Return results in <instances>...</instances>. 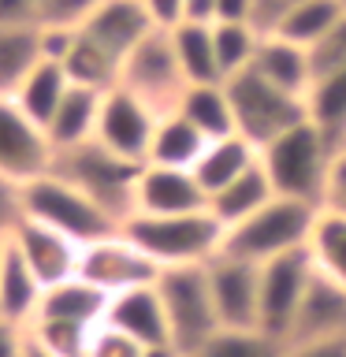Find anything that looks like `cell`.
<instances>
[{
    "instance_id": "6da1fadb",
    "label": "cell",
    "mask_w": 346,
    "mask_h": 357,
    "mask_svg": "<svg viewBox=\"0 0 346 357\" xmlns=\"http://www.w3.org/2000/svg\"><path fill=\"white\" fill-rule=\"evenodd\" d=\"M123 234L160 268H190L209 264L220 257L223 223L212 216V208L197 212H172V216H130L123 223Z\"/></svg>"
},
{
    "instance_id": "7a4b0ae2",
    "label": "cell",
    "mask_w": 346,
    "mask_h": 357,
    "mask_svg": "<svg viewBox=\"0 0 346 357\" xmlns=\"http://www.w3.org/2000/svg\"><path fill=\"white\" fill-rule=\"evenodd\" d=\"M335 145L313 119L294 123L279 138H272L261 149V164L272 178L279 197L309 201L324 208V190H328V172L335 160Z\"/></svg>"
},
{
    "instance_id": "3957f363",
    "label": "cell",
    "mask_w": 346,
    "mask_h": 357,
    "mask_svg": "<svg viewBox=\"0 0 346 357\" xmlns=\"http://www.w3.org/2000/svg\"><path fill=\"white\" fill-rule=\"evenodd\" d=\"M320 205H309V201H294V197H272L264 208H257L253 216L239 220L234 227L223 231V257H234V261L246 264H268L283 253L306 250L313 223H317Z\"/></svg>"
},
{
    "instance_id": "277c9868",
    "label": "cell",
    "mask_w": 346,
    "mask_h": 357,
    "mask_svg": "<svg viewBox=\"0 0 346 357\" xmlns=\"http://www.w3.org/2000/svg\"><path fill=\"white\" fill-rule=\"evenodd\" d=\"M22 216L45 223V227L67 234L78 245L100 242L108 234H116L123 223L116 216H108L89 194H82L75 183H67L63 175H41L33 183L22 186Z\"/></svg>"
},
{
    "instance_id": "5b68a950",
    "label": "cell",
    "mask_w": 346,
    "mask_h": 357,
    "mask_svg": "<svg viewBox=\"0 0 346 357\" xmlns=\"http://www.w3.org/2000/svg\"><path fill=\"white\" fill-rule=\"evenodd\" d=\"M138 160L105 149L100 142H86L78 149L56 153V175H63L67 183H75L82 194H89L108 216H116L119 223H127L134 216V194H138Z\"/></svg>"
},
{
    "instance_id": "8992f818",
    "label": "cell",
    "mask_w": 346,
    "mask_h": 357,
    "mask_svg": "<svg viewBox=\"0 0 346 357\" xmlns=\"http://www.w3.org/2000/svg\"><path fill=\"white\" fill-rule=\"evenodd\" d=\"M156 290H160L175 350L183 357H194L220 331V317L209 290V264L164 268L160 279H156Z\"/></svg>"
},
{
    "instance_id": "52a82bcc",
    "label": "cell",
    "mask_w": 346,
    "mask_h": 357,
    "mask_svg": "<svg viewBox=\"0 0 346 357\" xmlns=\"http://www.w3.org/2000/svg\"><path fill=\"white\" fill-rule=\"evenodd\" d=\"M231 97V112H234V130L246 142H253L257 149H264L272 138H279L283 130H290L294 123L309 119L306 116V97H294L287 89H279L272 82H264L261 75L242 71L234 78H223Z\"/></svg>"
},
{
    "instance_id": "ba28073f",
    "label": "cell",
    "mask_w": 346,
    "mask_h": 357,
    "mask_svg": "<svg viewBox=\"0 0 346 357\" xmlns=\"http://www.w3.org/2000/svg\"><path fill=\"white\" fill-rule=\"evenodd\" d=\"M119 86L130 89L134 97H142L145 105H153L156 112H172L179 105V97L186 93V75H183V67H179L172 33L153 30L149 38L123 60Z\"/></svg>"
},
{
    "instance_id": "9c48e42d",
    "label": "cell",
    "mask_w": 346,
    "mask_h": 357,
    "mask_svg": "<svg viewBox=\"0 0 346 357\" xmlns=\"http://www.w3.org/2000/svg\"><path fill=\"white\" fill-rule=\"evenodd\" d=\"M56 167V145L38 119H30L11 97H0V178L27 186Z\"/></svg>"
},
{
    "instance_id": "30bf717a",
    "label": "cell",
    "mask_w": 346,
    "mask_h": 357,
    "mask_svg": "<svg viewBox=\"0 0 346 357\" xmlns=\"http://www.w3.org/2000/svg\"><path fill=\"white\" fill-rule=\"evenodd\" d=\"M78 275L112 298V294H123V290L156 283V279H160V268H156L119 227L116 234H108V238L82 245Z\"/></svg>"
},
{
    "instance_id": "8fae6325",
    "label": "cell",
    "mask_w": 346,
    "mask_h": 357,
    "mask_svg": "<svg viewBox=\"0 0 346 357\" xmlns=\"http://www.w3.org/2000/svg\"><path fill=\"white\" fill-rule=\"evenodd\" d=\"M313 275V257L309 250H294L283 253L276 261L261 264V312H257V328L276 335V339H290V328H294L301 294L309 287Z\"/></svg>"
},
{
    "instance_id": "7c38bea8",
    "label": "cell",
    "mask_w": 346,
    "mask_h": 357,
    "mask_svg": "<svg viewBox=\"0 0 346 357\" xmlns=\"http://www.w3.org/2000/svg\"><path fill=\"white\" fill-rule=\"evenodd\" d=\"M164 112H156L153 105H145L142 97H134L130 89H108L105 100H100V119H97V138L105 149L127 156V160H138L145 164L149 156V145H153V130H156V119Z\"/></svg>"
},
{
    "instance_id": "4fadbf2b",
    "label": "cell",
    "mask_w": 346,
    "mask_h": 357,
    "mask_svg": "<svg viewBox=\"0 0 346 357\" xmlns=\"http://www.w3.org/2000/svg\"><path fill=\"white\" fill-rule=\"evenodd\" d=\"M209 290L220 328H257V312H261V268L257 264L220 253L216 261H209Z\"/></svg>"
},
{
    "instance_id": "5bb4252c",
    "label": "cell",
    "mask_w": 346,
    "mask_h": 357,
    "mask_svg": "<svg viewBox=\"0 0 346 357\" xmlns=\"http://www.w3.org/2000/svg\"><path fill=\"white\" fill-rule=\"evenodd\" d=\"M8 238L22 253V261L30 264V272L41 279L45 290L56 287V283H63V279H75L78 275V257H82V245L71 242L67 234L45 227V223L30 220V216H22Z\"/></svg>"
},
{
    "instance_id": "9a60e30c",
    "label": "cell",
    "mask_w": 346,
    "mask_h": 357,
    "mask_svg": "<svg viewBox=\"0 0 346 357\" xmlns=\"http://www.w3.org/2000/svg\"><path fill=\"white\" fill-rule=\"evenodd\" d=\"M209 208V194L201 190L190 167H164L145 164L134 194V216H172V212H197Z\"/></svg>"
},
{
    "instance_id": "2e32d148",
    "label": "cell",
    "mask_w": 346,
    "mask_h": 357,
    "mask_svg": "<svg viewBox=\"0 0 346 357\" xmlns=\"http://www.w3.org/2000/svg\"><path fill=\"white\" fill-rule=\"evenodd\" d=\"M78 30L123 63L156 26H153L149 11L142 8V0H100Z\"/></svg>"
},
{
    "instance_id": "e0dca14e",
    "label": "cell",
    "mask_w": 346,
    "mask_h": 357,
    "mask_svg": "<svg viewBox=\"0 0 346 357\" xmlns=\"http://www.w3.org/2000/svg\"><path fill=\"white\" fill-rule=\"evenodd\" d=\"M335 335H346V287L335 283L331 275H324L317 264H313L309 287L301 294L294 328H290V342H313V339H335Z\"/></svg>"
},
{
    "instance_id": "ac0fdd59",
    "label": "cell",
    "mask_w": 346,
    "mask_h": 357,
    "mask_svg": "<svg viewBox=\"0 0 346 357\" xmlns=\"http://www.w3.org/2000/svg\"><path fill=\"white\" fill-rule=\"evenodd\" d=\"M105 324L119 328L123 335H130L134 342L145 346V350H149V346L172 342V331H167V312H164V301H160V290H156V283L123 290V294H112ZM172 346H175V342H172Z\"/></svg>"
},
{
    "instance_id": "d6986e66",
    "label": "cell",
    "mask_w": 346,
    "mask_h": 357,
    "mask_svg": "<svg viewBox=\"0 0 346 357\" xmlns=\"http://www.w3.org/2000/svg\"><path fill=\"white\" fill-rule=\"evenodd\" d=\"M108 294L97 290L93 283H86L82 275L75 279H63L45 290L41 305H38V317L33 320H56V324H78V328H100L108 317ZM30 320V324H33Z\"/></svg>"
},
{
    "instance_id": "ffe728a7",
    "label": "cell",
    "mask_w": 346,
    "mask_h": 357,
    "mask_svg": "<svg viewBox=\"0 0 346 357\" xmlns=\"http://www.w3.org/2000/svg\"><path fill=\"white\" fill-rule=\"evenodd\" d=\"M253 71L261 75L264 82L287 89V93L309 97V86H313L309 49L279 38V33H264L261 38V49H257V56H253Z\"/></svg>"
},
{
    "instance_id": "44dd1931",
    "label": "cell",
    "mask_w": 346,
    "mask_h": 357,
    "mask_svg": "<svg viewBox=\"0 0 346 357\" xmlns=\"http://www.w3.org/2000/svg\"><path fill=\"white\" fill-rule=\"evenodd\" d=\"M100 100H105V93L100 89H89V86H75L63 93L60 108L52 112L49 119V138L56 145V153L63 149H78V145L93 142L97 138V119H100Z\"/></svg>"
},
{
    "instance_id": "7402d4cb",
    "label": "cell",
    "mask_w": 346,
    "mask_h": 357,
    "mask_svg": "<svg viewBox=\"0 0 346 357\" xmlns=\"http://www.w3.org/2000/svg\"><path fill=\"white\" fill-rule=\"evenodd\" d=\"M257 160H261V149L253 142H246L242 134H223V138H212L205 145V153L194 164V175H197L201 190L212 197L227 183H234L242 172H250Z\"/></svg>"
},
{
    "instance_id": "603a6c76",
    "label": "cell",
    "mask_w": 346,
    "mask_h": 357,
    "mask_svg": "<svg viewBox=\"0 0 346 357\" xmlns=\"http://www.w3.org/2000/svg\"><path fill=\"white\" fill-rule=\"evenodd\" d=\"M41 298H45L41 279L30 272V264L22 261V253L8 238L4 268H0V317L11 320V324H22V328H30V320L38 317Z\"/></svg>"
},
{
    "instance_id": "cb8c5ba5",
    "label": "cell",
    "mask_w": 346,
    "mask_h": 357,
    "mask_svg": "<svg viewBox=\"0 0 346 357\" xmlns=\"http://www.w3.org/2000/svg\"><path fill=\"white\" fill-rule=\"evenodd\" d=\"M45 60V26H0V97H11L33 67Z\"/></svg>"
},
{
    "instance_id": "d4e9b609",
    "label": "cell",
    "mask_w": 346,
    "mask_h": 357,
    "mask_svg": "<svg viewBox=\"0 0 346 357\" xmlns=\"http://www.w3.org/2000/svg\"><path fill=\"white\" fill-rule=\"evenodd\" d=\"M209 138L201 134L194 123H190L183 112H164L156 119V130H153V145H149V156L145 164H164V167H190L194 172L197 156L205 153Z\"/></svg>"
},
{
    "instance_id": "484cf974",
    "label": "cell",
    "mask_w": 346,
    "mask_h": 357,
    "mask_svg": "<svg viewBox=\"0 0 346 357\" xmlns=\"http://www.w3.org/2000/svg\"><path fill=\"white\" fill-rule=\"evenodd\" d=\"M272 197H276V186H272V178H268L264 164L257 160L250 172H242L234 183L223 186L220 194H212V197H209V208H212V216L223 223V231H227V227H234L239 220L253 216L257 208H264Z\"/></svg>"
},
{
    "instance_id": "4316f807",
    "label": "cell",
    "mask_w": 346,
    "mask_h": 357,
    "mask_svg": "<svg viewBox=\"0 0 346 357\" xmlns=\"http://www.w3.org/2000/svg\"><path fill=\"white\" fill-rule=\"evenodd\" d=\"M71 89V78H67V71L56 60H45L33 67V71L22 78V86L11 93V100L27 112L30 119H38L41 127H49V119H52V112L60 108V100H63V93Z\"/></svg>"
},
{
    "instance_id": "83f0119b",
    "label": "cell",
    "mask_w": 346,
    "mask_h": 357,
    "mask_svg": "<svg viewBox=\"0 0 346 357\" xmlns=\"http://www.w3.org/2000/svg\"><path fill=\"white\" fill-rule=\"evenodd\" d=\"M175 112L194 123L205 138H223V134H239L234 130V112H231V97L223 82H205V86H186V93L179 97Z\"/></svg>"
},
{
    "instance_id": "f1b7e54d",
    "label": "cell",
    "mask_w": 346,
    "mask_h": 357,
    "mask_svg": "<svg viewBox=\"0 0 346 357\" xmlns=\"http://www.w3.org/2000/svg\"><path fill=\"white\" fill-rule=\"evenodd\" d=\"M172 33L179 67L186 75V86H205V82H223L220 60H216V38L212 26H197V22H179Z\"/></svg>"
},
{
    "instance_id": "f546056e",
    "label": "cell",
    "mask_w": 346,
    "mask_h": 357,
    "mask_svg": "<svg viewBox=\"0 0 346 357\" xmlns=\"http://www.w3.org/2000/svg\"><path fill=\"white\" fill-rule=\"evenodd\" d=\"M306 116L335 145H346V67H335V71L313 78L306 97Z\"/></svg>"
},
{
    "instance_id": "4dcf8cb0",
    "label": "cell",
    "mask_w": 346,
    "mask_h": 357,
    "mask_svg": "<svg viewBox=\"0 0 346 357\" xmlns=\"http://www.w3.org/2000/svg\"><path fill=\"white\" fill-rule=\"evenodd\" d=\"M306 250L324 275H331L335 283L346 287V212L320 208Z\"/></svg>"
},
{
    "instance_id": "1f68e13d",
    "label": "cell",
    "mask_w": 346,
    "mask_h": 357,
    "mask_svg": "<svg viewBox=\"0 0 346 357\" xmlns=\"http://www.w3.org/2000/svg\"><path fill=\"white\" fill-rule=\"evenodd\" d=\"M343 15H346V4H343V0H301V4L290 11V15L279 22L272 33H279V38L301 45V49H313V45H317Z\"/></svg>"
},
{
    "instance_id": "d6a6232c",
    "label": "cell",
    "mask_w": 346,
    "mask_h": 357,
    "mask_svg": "<svg viewBox=\"0 0 346 357\" xmlns=\"http://www.w3.org/2000/svg\"><path fill=\"white\" fill-rule=\"evenodd\" d=\"M194 357H287V342L261 328H220Z\"/></svg>"
},
{
    "instance_id": "836d02e7",
    "label": "cell",
    "mask_w": 346,
    "mask_h": 357,
    "mask_svg": "<svg viewBox=\"0 0 346 357\" xmlns=\"http://www.w3.org/2000/svg\"><path fill=\"white\" fill-rule=\"evenodd\" d=\"M212 38H216V60H220V75L234 78L253 67V56L261 49L264 33L253 26V22H216L212 26Z\"/></svg>"
},
{
    "instance_id": "e575fe53",
    "label": "cell",
    "mask_w": 346,
    "mask_h": 357,
    "mask_svg": "<svg viewBox=\"0 0 346 357\" xmlns=\"http://www.w3.org/2000/svg\"><path fill=\"white\" fill-rule=\"evenodd\" d=\"M100 0H38V22L52 30H75Z\"/></svg>"
},
{
    "instance_id": "d590c367",
    "label": "cell",
    "mask_w": 346,
    "mask_h": 357,
    "mask_svg": "<svg viewBox=\"0 0 346 357\" xmlns=\"http://www.w3.org/2000/svg\"><path fill=\"white\" fill-rule=\"evenodd\" d=\"M309 63H313V78L328 75L335 67H346V15L309 49Z\"/></svg>"
},
{
    "instance_id": "8d00e7d4",
    "label": "cell",
    "mask_w": 346,
    "mask_h": 357,
    "mask_svg": "<svg viewBox=\"0 0 346 357\" xmlns=\"http://www.w3.org/2000/svg\"><path fill=\"white\" fill-rule=\"evenodd\" d=\"M86 357H145V346L134 342L130 335H123L119 328H112V324H100L89 339Z\"/></svg>"
},
{
    "instance_id": "74e56055",
    "label": "cell",
    "mask_w": 346,
    "mask_h": 357,
    "mask_svg": "<svg viewBox=\"0 0 346 357\" xmlns=\"http://www.w3.org/2000/svg\"><path fill=\"white\" fill-rule=\"evenodd\" d=\"M324 208L346 212V145L335 149V160L328 172V190H324Z\"/></svg>"
},
{
    "instance_id": "f35d334b",
    "label": "cell",
    "mask_w": 346,
    "mask_h": 357,
    "mask_svg": "<svg viewBox=\"0 0 346 357\" xmlns=\"http://www.w3.org/2000/svg\"><path fill=\"white\" fill-rule=\"evenodd\" d=\"M301 0H253V26L261 33H272Z\"/></svg>"
},
{
    "instance_id": "ab89813d",
    "label": "cell",
    "mask_w": 346,
    "mask_h": 357,
    "mask_svg": "<svg viewBox=\"0 0 346 357\" xmlns=\"http://www.w3.org/2000/svg\"><path fill=\"white\" fill-rule=\"evenodd\" d=\"M22 220V190L11 186L8 178H0V238H8Z\"/></svg>"
},
{
    "instance_id": "60d3db41",
    "label": "cell",
    "mask_w": 346,
    "mask_h": 357,
    "mask_svg": "<svg viewBox=\"0 0 346 357\" xmlns=\"http://www.w3.org/2000/svg\"><path fill=\"white\" fill-rule=\"evenodd\" d=\"M287 357H346V335H335V339H313V342H290Z\"/></svg>"
},
{
    "instance_id": "b9f144b4",
    "label": "cell",
    "mask_w": 346,
    "mask_h": 357,
    "mask_svg": "<svg viewBox=\"0 0 346 357\" xmlns=\"http://www.w3.org/2000/svg\"><path fill=\"white\" fill-rule=\"evenodd\" d=\"M142 8L149 11V19H153L156 30H175L179 22H183L186 0H142Z\"/></svg>"
},
{
    "instance_id": "7bdbcfd3",
    "label": "cell",
    "mask_w": 346,
    "mask_h": 357,
    "mask_svg": "<svg viewBox=\"0 0 346 357\" xmlns=\"http://www.w3.org/2000/svg\"><path fill=\"white\" fill-rule=\"evenodd\" d=\"M38 22V0H0V26Z\"/></svg>"
},
{
    "instance_id": "ee69618b",
    "label": "cell",
    "mask_w": 346,
    "mask_h": 357,
    "mask_svg": "<svg viewBox=\"0 0 346 357\" xmlns=\"http://www.w3.org/2000/svg\"><path fill=\"white\" fill-rule=\"evenodd\" d=\"M0 357H27V328L0 317Z\"/></svg>"
},
{
    "instance_id": "f6af8a7d",
    "label": "cell",
    "mask_w": 346,
    "mask_h": 357,
    "mask_svg": "<svg viewBox=\"0 0 346 357\" xmlns=\"http://www.w3.org/2000/svg\"><path fill=\"white\" fill-rule=\"evenodd\" d=\"M216 22H253V0H216Z\"/></svg>"
},
{
    "instance_id": "bcb514c9",
    "label": "cell",
    "mask_w": 346,
    "mask_h": 357,
    "mask_svg": "<svg viewBox=\"0 0 346 357\" xmlns=\"http://www.w3.org/2000/svg\"><path fill=\"white\" fill-rule=\"evenodd\" d=\"M183 22H197V26H216V0H186Z\"/></svg>"
},
{
    "instance_id": "7dc6e473",
    "label": "cell",
    "mask_w": 346,
    "mask_h": 357,
    "mask_svg": "<svg viewBox=\"0 0 346 357\" xmlns=\"http://www.w3.org/2000/svg\"><path fill=\"white\" fill-rule=\"evenodd\" d=\"M27 357H56V354H49V350H41L38 342L30 339V331H27Z\"/></svg>"
},
{
    "instance_id": "c3c4849f",
    "label": "cell",
    "mask_w": 346,
    "mask_h": 357,
    "mask_svg": "<svg viewBox=\"0 0 346 357\" xmlns=\"http://www.w3.org/2000/svg\"><path fill=\"white\" fill-rule=\"evenodd\" d=\"M4 253H8V238H0V268H4Z\"/></svg>"
},
{
    "instance_id": "681fc988",
    "label": "cell",
    "mask_w": 346,
    "mask_h": 357,
    "mask_svg": "<svg viewBox=\"0 0 346 357\" xmlns=\"http://www.w3.org/2000/svg\"><path fill=\"white\" fill-rule=\"evenodd\" d=\"M343 4H346V0H343Z\"/></svg>"
}]
</instances>
